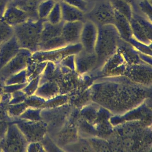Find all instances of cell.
Masks as SVG:
<instances>
[{"label":"cell","mask_w":152,"mask_h":152,"mask_svg":"<svg viewBox=\"0 0 152 152\" xmlns=\"http://www.w3.org/2000/svg\"><path fill=\"white\" fill-rule=\"evenodd\" d=\"M45 20L29 19L14 27L15 35L21 48L32 52L39 50L41 34Z\"/></svg>","instance_id":"1"},{"label":"cell","mask_w":152,"mask_h":152,"mask_svg":"<svg viewBox=\"0 0 152 152\" xmlns=\"http://www.w3.org/2000/svg\"><path fill=\"white\" fill-rule=\"evenodd\" d=\"M115 11L110 1H101L95 4L91 10L88 12L89 20L97 26L114 25Z\"/></svg>","instance_id":"2"},{"label":"cell","mask_w":152,"mask_h":152,"mask_svg":"<svg viewBox=\"0 0 152 152\" xmlns=\"http://www.w3.org/2000/svg\"><path fill=\"white\" fill-rule=\"evenodd\" d=\"M147 20L145 17L132 15L130 20L132 35L140 42L147 43L151 42L152 39L151 22Z\"/></svg>","instance_id":"3"},{"label":"cell","mask_w":152,"mask_h":152,"mask_svg":"<svg viewBox=\"0 0 152 152\" xmlns=\"http://www.w3.org/2000/svg\"><path fill=\"white\" fill-rule=\"evenodd\" d=\"M1 19L14 27L25 23L30 19L23 10L9 3Z\"/></svg>","instance_id":"4"},{"label":"cell","mask_w":152,"mask_h":152,"mask_svg":"<svg viewBox=\"0 0 152 152\" xmlns=\"http://www.w3.org/2000/svg\"><path fill=\"white\" fill-rule=\"evenodd\" d=\"M20 49L15 35L7 41L0 44V66L9 62Z\"/></svg>","instance_id":"5"},{"label":"cell","mask_w":152,"mask_h":152,"mask_svg":"<svg viewBox=\"0 0 152 152\" xmlns=\"http://www.w3.org/2000/svg\"><path fill=\"white\" fill-rule=\"evenodd\" d=\"M98 34V26L90 20H86L83 23L80 40L87 48L95 47Z\"/></svg>","instance_id":"6"},{"label":"cell","mask_w":152,"mask_h":152,"mask_svg":"<svg viewBox=\"0 0 152 152\" xmlns=\"http://www.w3.org/2000/svg\"><path fill=\"white\" fill-rule=\"evenodd\" d=\"M83 23L82 21L64 22L62 35L66 43L80 40Z\"/></svg>","instance_id":"7"},{"label":"cell","mask_w":152,"mask_h":152,"mask_svg":"<svg viewBox=\"0 0 152 152\" xmlns=\"http://www.w3.org/2000/svg\"><path fill=\"white\" fill-rule=\"evenodd\" d=\"M115 16L114 25L120 37L124 40H130L132 37V33L129 21L116 10L115 9Z\"/></svg>","instance_id":"8"},{"label":"cell","mask_w":152,"mask_h":152,"mask_svg":"<svg viewBox=\"0 0 152 152\" xmlns=\"http://www.w3.org/2000/svg\"><path fill=\"white\" fill-rule=\"evenodd\" d=\"M62 13V21L64 22L82 21L83 22L86 15L84 12L64 1L60 2Z\"/></svg>","instance_id":"9"},{"label":"cell","mask_w":152,"mask_h":152,"mask_svg":"<svg viewBox=\"0 0 152 152\" xmlns=\"http://www.w3.org/2000/svg\"><path fill=\"white\" fill-rule=\"evenodd\" d=\"M41 0H13L10 4L21 9L26 13L29 19L39 20L38 7Z\"/></svg>","instance_id":"10"},{"label":"cell","mask_w":152,"mask_h":152,"mask_svg":"<svg viewBox=\"0 0 152 152\" xmlns=\"http://www.w3.org/2000/svg\"><path fill=\"white\" fill-rule=\"evenodd\" d=\"M64 22L62 21L58 24H53L45 20L41 34L39 44L47 41L62 35V29Z\"/></svg>","instance_id":"11"},{"label":"cell","mask_w":152,"mask_h":152,"mask_svg":"<svg viewBox=\"0 0 152 152\" xmlns=\"http://www.w3.org/2000/svg\"><path fill=\"white\" fill-rule=\"evenodd\" d=\"M56 3L54 0H41L38 7L39 19L47 20Z\"/></svg>","instance_id":"12"},{"label":"cell","mask_w":152,"mask_h":152,"mask_svg":"<svg viewBox=\"0 0 152 152\" xmlns=\"http://www.w3.org/2000/svg\"><path fill=\"white\" fill-rule=\"evenodd\" d=\"M15 35L14 27L0 20V44H2L10 39Z\"/></svg>","instance_id":"13"},{"label":"cell","mask_w":152,"mask_h":152,"mask_svg":"<svg viewBox=\"0 0 152 152\" xmlns=\"http://www.w3.org/2000/svg\"><path fill=\"white\" fill-rule=\"evenodd\" d=\"M66 43V42L61 35L41 43L39 45V50H49L61 47Z\"/></svg>","instance_id":"14"},{"label":"cell","mask_w":152,"mask_h":152,"mask_svg":"<svg viewBox=\"0 0 152 152\" xmlns=\"http://www.w3.org/2000/svg\"><path fill=\"white\" fill-rule=\"evenodd\" d=\"M47 20L53 24H58L63 21L60 2H56Z\"/></svg>","instance_id":"15"},{"label":"cell","mask_w":152,"mask_h":152,"mask_svg":"<svg viewBox=\"0 0 152 152\" xmlns=\"http://www.w3.org/2000/svg\"><path fill=\"white\" fill-rule=\"evenodd\" d=\"M139 3V7L144 15L147 16L148 18L151 20V4L148 0H142Z\"/></svg>","instance_id":"16"},{"label":"cell","mask_w":152,"mask_h":152,"mask_svg":"<svg viewBox=\"0 0 152 152\" xmlns=\"http://www.w3.org/2000/svg\"><path fill=\"white\" fill-rule=\"evenodd\" d=\"M10 1V0H0V20L2 19L4 12Z\"/></svg>","instance_id":"17"},{"label":"cell","mask_w":152,"mask_h":152,"mask_svg":"<svg viewBox=\"0 0 152 152\" xmlns=\"http://www.w3.org/2000/svg\"><path fill=\"white\" fill-rule=\"evenodd\" d=\"M54 1H56V2H60L61 1H63L62 0H54Z\"/></svg>","instance_id":"18"},{"label":"cell","mask_w":152,"mask_h":152,"mask_svg":"<svg viewBox=\"0 0 152 152\" xmlns=\"http://www.w3.org/2000/svg\"><path fill=\"white\" fill-rule=\"evenodd\" d=\"M10 1H13V0H10Z\"/></svg>","instance_id":"19"}]
</instances>
